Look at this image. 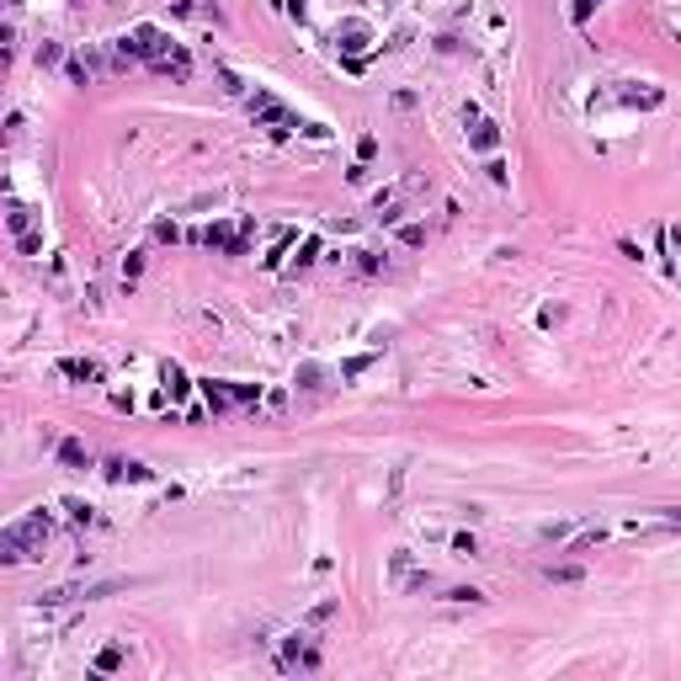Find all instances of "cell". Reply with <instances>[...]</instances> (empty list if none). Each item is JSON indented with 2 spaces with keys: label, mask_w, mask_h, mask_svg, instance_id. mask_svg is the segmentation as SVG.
<instances>
[{
  "label": "cell",
  "mask_w": 681,
  "mask_h": 681,
  "mask_svg": "<svg viewBox=\"0 0 681 681\" xmlns=\"http://www.w3.org/2000/svg\"><path fill=\"white\" fill-rule=\"evenodd\" d=\"M495 144H501V133H495V123H479V128H474V149H485V155H490Z\"/></svg>",
  "instance_id": "9c48e42d"
},
{
  "label": "cell",
  "mask_w": 681,
  "mask_h": 681,
  "mask_svg": "<svg viewBox=\"0 0 681 681\" xmlns=\"http://www.w3.org/2000/svg\"><path fill=\"white\" fill-rule=\"evenodd\" d=\"M341 48H346V54H362V48H368V27L351 22V27H346V43H341Z\"/></svg>",
  "instance_id": "30bf717a"
},
{
  "label": "cell",
  "mask_w": 681,
  "mask_h": 681,
  "mask_svg": "<svg viewBox=\"0 0 681 681\" xmlns=\"http://www.w3.org/2000/svg\"><path fill=\"white\" fill-rule=\"evenodd\" d=\"M453 549L463 554V559H479V538H474V532H458V538H453Z\"/></svg>",
  "instance_id": "8fae6325"
},
{
  "label": "cell",
  "mask_w": 681,
  "mask_h": 681,
  "mask_svg": "<svg viewBox=\"0 0 681 681\" xmlns=\"http://www.w3.org/2000/svg\"><path fill=\"white\" fill-rule=\"evenodd\" d=\"M165 383H170V394H187V378H181V368H165Z\"/></svg>",
  "instance_id": "e0dca14e"
},
{
  "label": "cell",
  "mask_w": 681,
  "mask_h": 681,
  "mask_svg": "<svg viewBox=\"0 0 681 681\" xmlns=\"http://www.w3.org/2000/svg\"><path fill=\"white\" fill-rule=\"evenodd\" d=\"M543 580H549V586H575V580H580V564H549Z\"/></svg>",
  "instance_id": "52a82bcc"
},
{
  "label": "cell",
  "mask_w": 681,
  "mask_h": 681,
  "mask_svg": "<svg viewBox=\"0 0 681 681\" xmlns=\"http://www.w3.org/2000/svg\"><path fill=\"white\" fill-rule=\"evenodd\" d=\"M447 601H485V591H474V586H453V591H447Z\"/></svg>",
  "instance_id": "5bb4252c"
},
{
  "label": "cell",
  "mask_w": 681,
  "mask_h": 681,
  "mask_svg": "<svg viewBox=\"0 0 681 681\" xmlns=\"http://www.w3.org/2000/svg\"><path fill=\"white\" fill-rule=\"evenodd\" d=\"M351 256H357V261H351V266H357V272H378V256H373V251H351Z\"/></svg>",
  "instance_id": "4fadbf2b"
},
{
  "label": "cell",
  "mask_w": 681,
  "mask_h": 681,
  "mask_svg": "<svg viewBox=\"0 0 681 681\" xmlns=\"http://www.w3.org/2000/svg\"><path fill=\"white\" fill-rule=\"evenodd\" d=\"M107 479H133V485H144V479H149V468L144 463H128V458H107Z\"/></svg>",
  "instance_id": "5b68a950"
},
{
  "label": "cell",
  "mask_w": 681,
  "mask_h": 681,
  "mask_svg": "<svg viewBox=\"0 0 681 681\" xmlns=\"http://www.w3.org/2000/svg\"><path fill=\"white\" fill-rule=\"evenodd\" d=\"M170 54H176V43H170L160 27H133L128 37H118V70H123V64H133V59L160 64V59H170Z\"/></svg>",
  "instance_id": "7a4b0ae2"
},
{
  "label": "cell",
  "mask_w": 681,
  "mask_h": 681,
  "mask_svg": "<svg viewBox=\"0 0 681 681\" xmlns=\"http://www.w3.org/2000/svg\"><path fill=\"white\" fill-rule=\"evenodd\" d=\"M59 463H70V468H91V453H85L80 442H59Z\"/></svg>",
  "instance_id": "ba28073f"
},
{
  "label": "cell",
  "mask_w": 681,
  "mask_h": 681,
  "mask_svg": "<svg viewBox=\"0 0 681 681\" xmlns=\"http://www.w3.org/2000/svg\"><path fill=\"white\" fill-rule=\"evenodd\" d=\"M139 272H144V256H139V251H133V256H128V261H123V282H133V277H139Z\"/></svg>",
  "instance_id": "2e32d148"
},
{
  "label": "cell",
  "mask_w": 681,
  "mask_h": 681,
  "mask_svg": "<svg viewBox=\"0 0 681 681\" xmlns=\"http://www.w3.org/2000/svg\"><path fill=\"white\" fill-rule=\"evenodd\" d=\"M64 511H70L75 522H96V516H91V506H85V501H64Z\"/></svg>",
  "instance_id": "9a60e30c"
},
{
  "label": "cell",
  "mask_w": 681,
  "mask_h": 681,
  "mask_svg": "<svg viewBox=\"0 0 681 681\" xmlns=\"http://www.w3.org/2000/svg\"><path fill=\"white\" fill-rule=\"evenodd\" d=\"M277 670H320V649L309 644V634H287V644L277 649Z\"/></svg>",
  "instance_id": "3957f363"
},
{
  "label": "cell",
  "mask_w": 681,
  "mask_h": 681,
  "mask_svg": "<svg viewBox=\"0 0 681 681\" xmlns=\"http://www.w3.org/2000/svg\"><path fill=\"white\" fill-rule=\"evenodd\" d=\"M11 229H16V235H27V208L22 203H11Z\"/></svg>",
  "instance_id": "ac0fdd59"
},
{
  "label": "cell",
  "mask_w": 681,
  "mask_h": 681,
  "mask_svg": "<svg viewBox=\"0 0 681 681\" xmlns=\"http://www.w3.org/2000/svg\"><path fill=\"white\" fill-rule=\"evenodd\" d=\"M601 543H607V532H601V527H586V532L564 538V554H591V549H601Z\"/></svg>",
  "instance_id": "8992f818"
},
{
  "label": "cell",
  "mask_w": 681,
  "mask_h": 681,
  "mask_svg": "<svg viewBox=\"0 0 681 681\" xmlns=\"http://www.w3.org/2000/svg\"><path fill=\"white\" fill-rule=\"evenodd\" d=\"M123 666V649L112 644V649H101V655H96V670H118Z\"/></svg>",
  "instance_id": "7c38bea8"
},
{
  "label": "cell",
  "mask_w": 681,
  "mask_h": 681,
  "mask_svg": "<svg viewBox=\"0 0 681 681\" xmlns=\"http://www.w3.org/2000/svg\"><path fill=\"white\" fill-rule=\"evenodd\" d=\"M59 373H64V378H75V383H101V362L70 357V362H59Z\"/></svg>",
  "instance_id": "277c9868"
},
{
  "label": "cell",
  "mask_w": 681,
  "mask_h": 681,
  "mask_svg": "<svg viewBox=\"0 0 681 681\" xmlns=\"http://www.w3.org/2000/svg\"><path fill=\"white\" fill-rule=\"evenodd\" d=\"M48 538H54V516H48V511H27L22 522H11L6 532H0V559H6V564L37 559V554L48 549Z\"/></svg>",
  "instance_id": "6da1fadb"
},
{
  "label": "cell",
  "mask_w": 681,
  "mask_h": 681,
  "mask_svg": "<svg viewBox=\"0 0 681 681\" xmlns=\"http://www.w3.org/2000/svg\"><path fill=\"white\" fill-rule=\"evenodd\" d=\"M314 256H320V239H304V251H299V266H309Z\"/></svg>",
  "instance_id": "d6986e66"
},
{
  "label": "cell",
  "mask_w": 681,
  "mask_h": 681,
  "mask_svg": "<svg viewBox=\"0 0 681 681\" xmlns=\"http://www.w3.org/2000/svg\"><path fill=\"white\" fill-rule=\"evenodd\" d=\"M591 6H596V0H575V11H570V16H575V22H586V16H591Z\"/></svg>",
  "instance_id": "ffe728a7"
}]
</instances>
